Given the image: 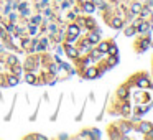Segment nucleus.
<instances>
[{"instance_id": "18", "label": "nucleus", "mask_w": 153, "mask_h": 140, "mask_svg": "<svg viewBox=\"0 0 153 140\" xmlns=\"http://www.w3.org/2000/svg\"><path fill=\"white\" fill-rule=\"evenodd\" d=\"M99 130H92V134H91V137H94V138H99Z\"/></svg>"}, {"instance_id": "14", "label": "nucleus", "mask_w": 153, "mask_h": 140, "mask_svg": "<svg viewBox=\"0 0 153 140\" xmlns=\"http://www.w3.org/2000/svg\"><path fill=\"white\" fill-rule=\"evenodd\" d=\"M107 51H109L112 56H115V55H117V48H115V46H109V49H107Z\"/></svg>"}, {"instance_id": "17", "label": "nucleus", "mask_w": 153, "mask_h": 140, "mask_svg": "<svg viewBox=\"0 0 153 140\" xmlns=\"http://www.w3.org/2000/svg\"><path fill=\"white\" fill-rule=\"evenodd\" d=\"M26 81H28V83H35V76L33 74H26Z\"/></svg>"}, {"instance_id": "11", "label": "nucleus", "mask_w": 153, "mask_h": 140, "mask_svg": "<svg viewBox=\"0 0 153 140\" xmlns=\"http://www.w3.org/2000/svg\"><path fill=\"white\" fill-rule=\"evenodd\" d=\"M89 41H91V43H97L99 41V35L97 33H92L91 36H89Z\"/></svg>"}, {"instance_id": "13", "label": "nucleus", "mask_w": 153, "mask_h": 140, "mask_svg": "<svg viewBox=\"0 0 153 140\" xmlns=\"http://www.w3.org/2000/svg\"><path fill=\"white\" fill-rule=\"evenodd\" d=\"M135 31H137V30L130 26V28H127V30H125V35H127V36H130V35H133V33H135Z\"/></svg>"}, {"instance_id": "10", "label": "nucleus", "mask_w": 153, "mask_h": 140, "mask_svg": "<svg viewBox=\"0 0 153 140\" xmlns=\"http://www.w3.org/2000/svg\"><path fill=\"white\" fill-rule=\"evenodd\" d=\"M107 49H109V45H107V43H101V45H99V51H101V53H105Z\"/></svg>"}, {"instance_id": "1", "label": "nucleus", "mask_w": 153, "mask_h": 140, "mask_svg": "<svg viewBox=\"0 0 153 140\" xmlns=\"http://www.w3.org/2000/svg\"><path fill=\"white\" fill-rule=\"evenodd\" d=\"M67 31H69V36H78V35H79V28H78V26H76V25H71L69 26V30H67Z\"/></svg>"}, {"instance_id": "8", "label": "nucleus", "mask_w": 153, "mask_h": 140, "mask_svg": "<svg viewBox=\"0 0 153 140\" xmlns=\"http://www.w3.org/2000/svg\"><path fill=\"white\" fill-rule=\"evenodd\" d=\"M140 10H142L140 3H133V5H132V13H140Z\"/></svg>"}, {"instance_id": "6", "label": "nucleus", "mask_w": 153, "mask_h": 140, "mask_svg": "<svg viewBox=\"0 0 153 140\" xmlns=\"http://www.w3.org/2000/svg\"><path fill=\"white\" fill-rule=\"evenodd\" d=\"M84 10H86L87 13H92L94 12V5L91 2H86V3H84Z\"/></svg>"}, {"instance_id": "2", "label": "nucleus", "mask_w": 153, "mask_h": 140, "mask_svg": "<svg viewBox=\"0 0 153 140\" xmlns=\"http://www.w3.org/2000/svg\"><path fill=\"white\" fill-rule=\"evenodd\" d=\"M96 76H97V69H96V68H89V69L86 71V78H87V79L96 78Z\"/></svg>"}, {"instance_id": "23", "label": "nucleus", "mask_w": 153, "mask_h": 140, "mask_svg": "<svg viewBox=\"0 0 153 140\" xmlns=\"http://www.w3.org/2000/svg\"><path fill=\"white\" fill-rule=\"evenodd\" d=\"M119 94H120V96H127V92H125V89H120V91H119Z\"/></svg>"}, {"instance_id": "12", "label": "nucleus", "mask_w": 153, "mask_h": 140, "mask_svg": "<svg viewBox=\"0 0 153 140\" xmlns=\"http://www.w3.org/2000/svg\"><path fill=\"white\" fill-rule=\"evenodd\" d=\"M137 30H138V31H142V33H143V31H147V30H148V25H147V23H140V26H138Z\"/></svg>"}, {"instance_id": "7", "label": "nucleus", "mask_w": 153, "mask_h": 140, "mask_svg": "<svg viewBox=\"0 0 153 140\" xmlns=\"http://www.w3.org/2000/svg\"><path fill=\"white\" fill-rule=\"evenodd\" d=\"M112 26H114V28H120V26H122V20H120V18H114V20H112Z\"/></svg>"}, {"instance_id": "4", "label": "nucleus", "mask_w": 153, "mask_h": 140, "mask_svg": "<svg viewBox=\"0 0 153 140\" xmlns=\"http://www.w3.org/2000/svg\"><path fill=\"white\" fill-rule=\"evenodd\" d=\"M151 124H148V122H143V124L140 125V130L142 132H151Z\"/></svg>"}, {"instance_id": "15", "label": "nucleus", "mask_w": 153, "mask_h": 140, "mask_svg": "<svg viewBox=\"0 0 153 140\" xmlns=\"http://www.w3.org/2000/svg\"><path fill=\"white\" fill-rule=\"evenodd\" d=\"M148 13H150V10H148V7H145V8H142V10H140V15H142V17H147Z\"/></svg>"}, {"instance_id": "22", "label": "nucleus", "mask_w": 153, "mask_h": 140, "mask_svg": "<svg viewBox=\"0 0 153 140\" xmlns=\"http://www.w3.org/2000/svg\"><path fill=\"white\" fill-rule=\"evenodd\" d=\"M23 46H25V48L30 46V40H23Z\"/></svg>"}, {"instance_id": "3", "label": "nucleus", "mask_w": 153, "mask_h": 140, "mask_svg": "<svg viewBox=\"0 0 153 140\" xmlns=\"http://www.w3.org/2000/svg\"><path fill=\"white\" fill-rule=\"evenodd\" d=\"M66 55L71 56V58H74V56H78V51H76L73 46H66Z\"/></svg>"}, {"instance_id": "9", "label": "nucleus", "mask_w": 153, "mask_h": 140, "mask_svg": "<svg viewBox=\"0 0 153 140\" xmlns=\"http://www.w3.org/2000/svg\"><path fill=\"white\" fill-rule=\"evenodd\" d=\"M7 63H8L10 66H13V64H17V63H18V60H17V56H8Z\"/></svg>"}, {"instance_id": "21", "label": "nucleus", "mask_w": 153, "mask_h": 140, "mask_svg": "<svg viewBox=\"0 0 153 140\" xmlns=\"http://www.w3.org/2000/svg\"><path fill=\"white\" fill-rule=\"evenodd\" d=\"M138 84H140V86H150V84H148V81H143V79H142Z\"/></svg>"}, {"instance_id": "20", "label": "nucleus", "mask_w": 153, "mask_h": 140, "mask_svg": "<svg viewBox=\"0 0 153 140\" xmlns=\"http://www.w3.org/2000/svg\"><path fill=\"white\" fill-rule=\"evenodd\" d=\"M115 63H117V58H110L109 60V64H115Z\"/></svg>"}, {"instance_id": "24", "label": "nucleus", "mask_w": 153, "mask_h": 140, "mask_svg": "<svg viewBox=\"0 0 153 140\" xmlns=\"http://www.w3.org/2000/svg\"><path fill=\"white\" fill-rule=\"evenodd\" d=\"M44 5H48V0H43V2L40 3V7H44Z\"/></svg>"}, {"instance_id": "26", "label": "nucleus", "mask_w": 153, "mask_h": 140, "mask_svg": "<svg viewBox=\"0 0 153 140\" xmlns=\"http://www.w3.org/2000/svg\"><path fill=\"white\" fill-rule=\"evenodd\" d=\"M87 25H89V28H92V25H94V21H92V20H87Z\"/></svg>"}, {"instance_id": "27", "label": "nucleus", "mask_w": 153, "mask_h": 140, "mask_svg": "<svg viewBox=\"0 0 153 140\" xmlns=\"http://www.w3.org/2000/svg\"><path fill=\"white\" fill-rule=\"evenodd\" d=\"M94 3H97L99 7H102V2H101V0H94Z\"/></svg>"}, {"instance_id": "25", "label": "nucleus", "mask_w": 153, "mask_h": 140, "mask_svg": "<svg viewBox=\"0 0 153 140\" xmlns=\"http://www.w3.org/2000/svg\"><path fill=\"white\" fill-rule=\"evenodd\" d=\"M49 69H51V73H56V71H58V68H56V66H51Z\"/></svg>"}, {"instance_id": "19", "label": "nucleus", "mask_w": 153, "mask_h": 140, "mask_svg": "<svg viewBox=\"0 0 153 140\" xmlns=\"http://www.w3.org/2000/svg\"><path fill=\"white\" fill-rule=\"evenodd\" d=\"M30 33H31V35H35V33H36V26H33V25H31V26H30Z\"/></svg>"}, {"instance_id": "5", "label": "nucleus", "mask_w": 153, "mask_h": 140, "mask_svg": "<svg viewBox=\"0 0 153 140\" xmlns=\"http://www.w3.org/2000/svg\"><path fill=\"white\" fill-rule=\"evenodd\" d=\"M17 84H18V78H17V74L10 76V78H8V86H17Z\"/></svg>"}, {"instance_id": "16", "label": "nucleus", "mask_w": 153, "mask_h": 140, "mask_svg": "<svg viewBox=\"0 0 153 140\" xmlns=\"http://www.w3.org/2000/svg\"><path fill=\"white\" fill-rule=\"evenodd\" d=\"M13 73L20 76V73H21V68H20V66H17V64H13Z\"/></svg>"}]
</instances>
